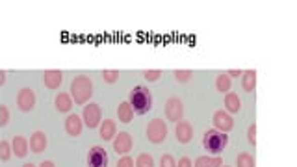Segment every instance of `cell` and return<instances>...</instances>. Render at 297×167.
<instances>
[{
  "instance_id": "cell-1",
  "label": "cell",
  "mask_w": 297,
  "mask_h": 167,
  "mask_svg": "<svg viewBox=\"0 0 297 167\" xmlns=\"http://www.w3.org/2000/svg\"><path fill=\"white\" fill-rule=\"evenodd\" d=\"M128 104L136 116H145L153 109V93L145 86H136L130 91Z\"/></svg>"
},
{
  "instance_id": "cell-2",
  "label": "cell",
  "mask_w": 297,
  "mask_h": 167,
  "mask_svg": "<svg viewBox=\"0 0 297 167\" xmlns=\"http://www.w3.org/2000/svg\"><path fill=\"white\" fill-rule=\"evenodd\" d=\"M71 98H74L76 104H86L93 95V82L87 76H76L71 82Z\"/></svg>"
},
{
  "instance_id": "cell-3",
  "label": "cell",
  "mask_w": 297,
  "mask_h": 167,
  "mask_svg": "<svg viewBox=\"0 0 297 167\" xmlns=\"http://www.w3.org/2000/svg\"><path fill=\"white\" fill-rule=\"evenodd\" d=\"M229 143V136L227 134L219 132V130H208L203 136V147H205L208 152H214V154H219Z\"/></svg>"
},
{
  "instance_id": "cell-4",
  "label": "cell",
  "mask_w": 297,
  "mask_h": 167,
  "mask_svg": "<svg viewBox=\"0 0 297 167\" xmlns=\"http://www.w3.org/2000/svg\"><path fill=\"white\" fill-rule=\"evenodd\" d=\"M147 138L151 143H162L167 138V125L164 123V119L156 117L148 123L147 127Z\"/></svg>"
},
{
  "instance_id": "cell-5",
  "label": "cell",
  "mask_w": 297,
  "mask_h": 167,
  "mask_svg": "<svg viewBox=\"0 0 297 167\" xmlns=\"http://www.w3.org/2000/svg\"><path fill=\"white\" fill-rule=\"evenodd\" d=\"M108 152L104 147L101 145H95L89 149V154H87V167H108Z\"/></svg>"
},
{
  "instance_id": "cell-6",
  "label": "cell",
  "mask_w": 297,
  "mask_h": 167,
  "mask_svg": "<svg viewBox=\"0 0 297 167\" xmlns=\"http://www.w3.org/2000/svg\"><path fill=\"white\" fill-rule=\"evenodd\" d=\"M101 117H103V112H101V106L95 102H89L82 112V119L89 128H97L101 125Z\"/></svg>"
},
{
  "instance_id": "cell-7",
  "label": "cell",
  "mask_w": 297,
  "mask_h": 167,
  "mask_svg": "<svg viewBox=\"0 0 297 167\" xmlns=\"http://www.w3.org/2000/svg\"><path fill=\"white\" fill-rule=\"evenodd\" d=\"M182 116H184L182 100H180L178 97H171L166 102V117L169 119V121L178 123V121H182Z\"/></svg>"
},
{
  "instance_id": "cell-8",
  "label": "cell",
  "mask_w": 297,
  "mask_h": 167,
  "mask_svg": "<svg viewBox=\"0 0 297 167\" xmlns=\"http://www.w3.org/2000/svg\"><path fill=\"white\" fill-rule=\"evenodd\" d=\"M212 123H214L216 130H219V132H223V134L230 132V130H232V127H234V121H232L230 114L223 112V109H219V112H216V114H214V117H212Z\"/></svg>"
},
{
  "instance_id": "cell-9",
  "label": "cell",
  "mask_w": 297,
  "mask_h": 167,
  "mask_svg": "<svg viewBox=\"0 0 297 167\" xmlns=\"http://www.w3.org/2000/svg\"><path fill=\"white\" fill-rule=\"evenodd\" d=\"M17 106L21 112H32L35 106V93L30 87H23L17 95Z\"/></svg>"
},
{
  "instance_id": "cell-10",
  "label": "cell",
  "mask_w": 297,
  "mask_h": 167,
  "mask_svg": "<svg viewBox=\"0 0 297 167\" xmlns=\"http://www.w3.org/2000/svg\"><path fill=\"white\" fill-rule=\"evenodd\" d=\"M132 136L128 132H119V136H115L114 138V150L117 154H126V152H130L132 150Z\"/></svg>"
},
{
  "instance_id": "cell-11",
  "label": "cell",
  "mask_w": 297,
  "mask_h": 167,
  "mask_svg": "<svg viewBox=\"0 0 297 167\" xmlns=\"http://www.w3.org/2000/svg\"><path fill=\"white\" fill-rule=\"evenodd\" d=\"M175 136H177L178 143H188L193 138V128L188 121H178L177 123V130H175Z\"/></svg>"
},
{
  "instance_id": "cell-12",
  "label": "cell",
  "mask_w": 297,
  "mask_h": 167,
  "mask_svg": "<svg viewBox=\"0 0 297 167\" xmlns=\"http://www.w3.org/2000/svg\"><path fill=\"white\" fill-rule=\"evenodd\" d=\"M63 82V73L62 71H45L43 73V84H45L48 89H58Z\"/></svg>"
},
{
  "instance_id": "cell-13",
  "label": "cell",
  "mask_w": 297,
  "mask_h": 167,
  "mask_svg": "<svg viewBox=\"0 0 297 167\" xmlns=\"http://www.w3.org/2000/svg\"><path fill=\"white\" fill-rule=\"evenodd\" d=\"M46 145H48V139H46L45 132H34L32 134V138H30V150L32 152H35V154H39V152H43V150L46 149Z\"/></svg>"
},
{
  "instance_id": "cell-14",
  "label": "cell",
  "mask_w": 297,
  "mask_h": 167,
  "mask_svg": "<svg viewBox=\"0 0 297 167\" xmlns=\"http://www.w3.org/2000/svg\"><path fill=\"white\" fill-rule=\"evenodd\" d=\"M65 132L71 136V138H76V136H80L82 132V119L76 114L73 116H69L65 119Z\"/></svg>"
},
{
  "instance_id": "cell-15",
  "label": "cell",
  "mask_w": 297,
  "mask_h": 167,
  "mask_svg": "<svg viewBox=\"0 0 297 167\" xmlns=\"http://www.w3.org/2000/svg\"><path fill=\"white\" fill-rule=\"evenodd\" d=\"M12 152L17 156V158H24V156L28 154V141H26V138L15 136L12 141Z\"/></svg>"
},
{
  "instance_id": "cell-16",
  "label": "cell",
  "mask_w": 297,
  "mask_h": 167,
  "mask_svg": "<svg viewBox=\"0 0 297 167\" xmlns=\"http://www.w3.org/2000/svg\"><path fill=\"white\" fill-rule=\"evenodd\" d=\"M225 108H227V114H238L241 109V100L236 93H227L225 95Z\"/></svg>"
},
{
  "instance_id": "cell-17",
  "label": "cell",
  "mask_w": 297,
  "mask_h": 167,
  "mask_svg": "<svg viewBox=\"0 0 297 167\" xmlns=\"http://www.w3.org/2000/svg\"><path fill=\"white\" fill-rule=\"evenodd\" d=\"M54 104H56L58 112H69L73 108V98L69 93H58L56 98H54Z\"/></svg>"
},
{
  "instance_id": "cell-18",
  "label": "cell",
  "mask_w": 297,
  "mask_h": 167,
  "mask_svg": "<svg viewBox=\"0 0 297 167\" xmlns=\"http://www.w3.org/2000/svg\"><path fill=\"white\" fill-rule=\"evenodd\" d=\"M115 132H117V127H115V123L112 121V119H106L104 123H101V138H103L104 141L114 139Z\"/></svg>"
},
{
  "instance_id": "cell-19",
  "label": "cell",
  "mask_w": 297,
  "mask_h": 167,
  "mask_svg": "<svg viewBox=\"0 0 297 167\" xmlns=\"http://www.w3.org/2000/svg\"><path fill=\"white\" fill-rule=\"evenodd\" d=\"M223 165V160L219 156H201L195 160V165L193 167H221Z\"/></svg>"
},
{
  "instance_id": "cell-20",
  "label": "cell",
  "mask_w": 297,
  "mask_h": 167,
  "mask_svg": "<svg viewBox=\"0 0 297 167\" xmlns=\"http://www.w3.org/2000/svg\"><path fill=\"white\" fill-rule=\"evenodd\" d=\"M241 76H243V78H241V86H243V89H245V91H253V89L257 87V71L249 69Z\"/></svg>"
},
{
  "instance_id": "cell-21",
  "label": "cell",
  "mask_w": 297,
  "mask_h": 167,
  "mask_svg": "<svg viewBox=\"0 0 297 167\" xmlns=\"http://www.w3.org/2000/svg\"><path fill=\"white\" fill-rule=\"evenodd\" d=\"M117 117H119L121 123H126V125L134 119V112H132L130 104L126 102V100L119 104V108H117Z\"/></svg>"
},
{
  "instance_id": "cell-22",
  "label": "cell",
  "mask_w": 297,
  "mask_h": 167,
  "mask_svg": "<svg viewBox=\"0 0 297 167\" xmlns=\"http://www.w3.org/2000/svg\"><path fill=\"white\" fill-rule=\"evenodd\" d=\"M216 89L219 93H227L230 89V76H227V73H223L216 78Z\"/></svg>"
},
{
  "instance_id": "cell-23",
  "label": "cell",
  "mask_w": 297,
  "mask_h": 167,
  "mask_svg": "<svg viewBox=\"0 0 297 167\" xmlns=\"http://www.w3.org/2000/svg\"><path fill=\"white\" fill-rule=\"evenodd\" d=\"M236 165L238 167H255V158H253L249 152H241V154L236 158Z\"/></svg>"
},
{
  "instance_id": "cell-24",
  "label": "cell",
  "mask_w": 297,
  "mask_h": 167,
  "mask_svg": "<svg viewBox=\"0 0 297 167\" xmlns=\"http://www.w3.org/2000/svg\"><path fill=\"white\" fill-rule=\"evenodd\" d=\"M12 156V145L6 139H0V161H8Z\"/></svg>"
},
{
  "instance_id": "cell-25",
  "label": "cell",
  "mask_w": 297,
  "mask_h": 167,
  "mask_svg": "<svg viewBox=\"0 0 297 167\" xmlns=\"http://www.w3.org/2000/svg\"><path fill=\"white\" fill-rule=\"evenodd\" d=\"M136 167H155V160L151 154H139L136 160Z\"/></svg>"
},
{
  "instance_id": "cell-26",
  "label": "cell",
  "mask_w": 297,
  "mask_h": 167,
  "mask_svg": "<svg viewBox=\"0 0 297 167\" xmlns=\"http://www.w3.org/2000/svg\"><path fill=\"white\" fill-rule=\"evenodd\" d=\"M191 76H193L191 71H175V78H177V82H180V84H186Z\"/></svg>"
},
{
  "instance_id": "cell-27",
  "label": "cell",
  "mask_w": 297,
  "mask_h": 167,
  "mask_svg": "<svg viewBox=\"0 0 297 167\" xmlns=\"http://www.w3.org/2000/svg\"><path fill=\"white\" fill-rule=\"evenodd\" d=\"M8 121H10V109L8 106L0 104V127H6Z\"/></svg>"
},
{
  "instance_id": "cell-28",
  "label": "cell",
  "mask_w": 297,
  "mask_h": 167,
  "mask_svg": "<svg viewBox=\"0 0 297 167\" xmlns=\"http://www.w3.org/2000/svg\"><path fill=\"white\" fill-rule=\"evenodd\" d=\"M103 78H104V82L114 84V82H117V78H119V71H103Z\"/></svg>"
},
{
  "instance_id": "cell-29",
  "label": "cell",
  "mask_w": 297,
  "mask_h": 167,
  "mask_svg": "<svg viewBox=\"0 0 297 167\" xmlns=\"http://www.w3.org/2000/svg\"><path fill=\"white\" fill-rule=\"evenodd\" d=\"M247 141L255 147L257 145V123H253L251 127H249V130H247Z\"/></svg>"
},
{
  "instance_id": "cell-30",
  "label": "cell",
  "mask_w": 297,
  "mask_h": 167,
  "mask_svg": "<svg viewBox=\"0 0 297 167\" xmlns=\"http://www.w3.org/2000/svg\"><path fill=\"white\" fill-rule=\"evenodd\" d=\"M143 76H145V80H147V82H156L162 76V71L160 69H156V71H145V73H143Z\"/></svg>"
},
{
  "instance_id": "cell-31",
  "label": "cell",
  "mask_w": 297,
  "mask_h": 167,
  "mask_svg": "<svg viewBox=\"0 0 297 167\" xmlns=\"http://www.w3.org/2000/svg\"><path fill=\"white\" fill-rule=\"evenodd\" d=\"M160 167H177V163H175V158H173L171 154H164L160 160Z\"/></svg>"
},
{
  "instance_id": "cell-32",
  "label": "cell",
  "mask_w": 297,
  "mask_h": 167,
  "mask_svg": "<svg viewBox=\"0 0 297 167\" xmlns=\"http://www.w3.org/2000/svg\"><path fill=\"white\" fill-rule=\"evenodd\" d=\"M117 167H134V160L128 158V156H123V158L117 161Z\"/></svg>"
},
{
  "instance_id": "cell-33",
  "label": "cell",
  "mask_w": 297,
  "mask_h": 167,
  "mask_svg": "<svg viewBox=\"0 0 297 167\" xmlns=\"http://www.w3.org/2000/svg\"><path fill=\"white\" fill-rule=\"evenodd\" d=\"M177 167H193V163H191V160H189V158H186V156H184V158H180V160H178V165Z\"/></svg>"
},
{
  "instance_id": "cell-34",
  "label": "cell",
  "mask_w": 297,
  "mask_h": 167,
  "mask_svg": "<svg viewBox=\"0 0 297 167\" xmlns=\"http://www.w3.org/2000/svg\"><path fill=\"white\" fill-rule=\"evenodd\" d=\"M243 75V71H240V69H230L229 73H227V76H241Z\"/></svg>"
},
{
  "instance_id": "cell-35",
  "label": "cell",
  "mask_w": 297,
  "mask_h": 167,
  "mask_svg": "<svg viewBox=\"0 0 297 167\" xmlns=\"http://www.w3.org/2000/svg\"><path fill=\"white\" fill-rule=\"evenodd\" d=\"M6 84V71H0V86Z\"/></svg>"
},
{
  "instance_id": "cell-36",
  "label": "cell",
  "mask_w": 297,
  "mask_h": 167,
  "mask_svg": "<svg viewBox=\"0 0 297 167\" xmlns=\"http://www.w3.org/2000/svg\"><path fill=\"white\" fill-rule=\"evenodd\" d=\"M39 167H56V165H54V161L46 160V161H41V165H39Z\"/></svg>"
},
{
  "instance_id": "cell-37",
  "label": "cell",
  "mask_w": 297,
  "mask_h": 167,
  "mask_svg": "<svg viewBox=\"0 0 297 167\" xmlns=\"http://www.w3.org/2000/svg\"><path fill=\"white\" fill-rule=\"evenodd\" d=\"M23 167H35V165H34V163H24Z\"/></svg>"
},
{
  "instance_id": "cell-38",
  "label": "cell",
  "mask_w": 297,
  "mask_h": 167,
  "mask_svg": "<svg viewBox=\"0 0 297 167\" xmlns=\"http://www.w3.org/2000/svg\"><path fill=\"white\" fill-rule=\"evenodd\" d=\"M221 167H229V165H221Z\"/></svg>"
}]
</instances>
